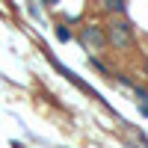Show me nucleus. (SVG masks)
I'll return each mask as SVG.
<instances>
[{
	"label": "nucleus",
	"instance_id": "f257e3e1",
	"mask_svg": "<svg viewBox=\"0 0 148 148\" xmlns=\"http://www.w3.org/2000/svg\"><path fill=\"white\" fill-rule=\"evenodd\" d=\"M104 36H107V42L113 47H119V51H130L133 47V30H130L127 21H113Z\"/></svg>",
	"mask_w": 148,
	"mask_h": 148
},
{
	"label": "nucleus",
	"instance_id": "f03ea898",
	"mask_svg": "<svg viewBox=\"0 0 148 148\" xmlns=\"http://www.w3.org/2000/svg\"><path fill=\"white\" fill-rule=\"evenodd\" d=\"M83 45L95 47V51H104V45H107L104 30H101V27H86V30H83Z\"/></svg>",
	"mask_w": 148,
	"mask_h": 148
},
{
	"label": "nucleus",
	"instance_id": "7ed1b4c3",
	"mask_svg": "<svg viewBox=\"0 0 148 148\" xmlns=\"http://www.w3.org/2000/svg\"><path fill=\"white\" fill-rule=\"evenodd\" d=\"M104 6L110 9V12H119V15H125V0H104Z\"/></svg>",
	"mask_w": 148,
	"mask_h": 148
},
{
	"label": "nucleus",
	"instance_id": "20e7f679",
	"mask_svg": "<svg viewBox=\"0 0 148 148\" xmlns=\"http://www.w3.org/2000/svg\"><path fill=\"white\" fill-rule=\"evenodd\" d=\"M56 39H59V42H68V39H71V30L65 27V24H56Z\"/></svg>",
	"mask_w": 148,
	"mask_h": 148
}]
</instances>
